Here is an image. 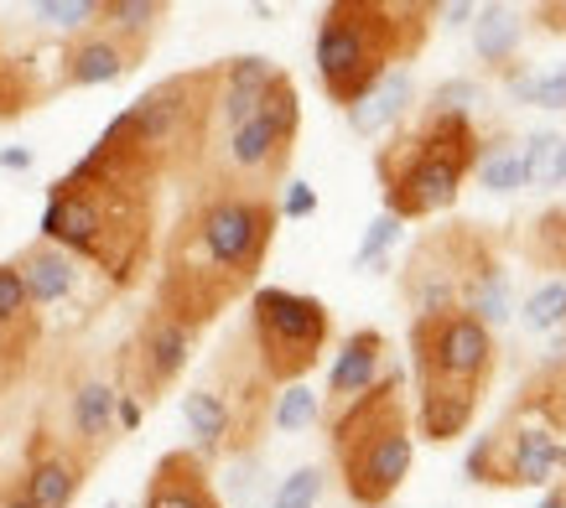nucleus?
I'll return each instance as SVG.
<instances>
[{
	"label": "nucleus",
	"mask_w": 566,
	"mask_h": 508,
	"mask_svg": "<svg viewBox=\"0 0 566 508\" xmlns=\"http://www.w3.org/2000/svg\"><path fill=\"white\" fill-rule=\"evenodd\" d=\"M275 229H281L275 198L203 182L182 187V208L156 250L151 306L192 332H208L234 301L255 296Z\"/></svg>",
	"instance_id": "f257e3e1"
},
{
	"label": "nucleus",
	"mask_w": 566,
	"mask_h": 508,
	"mask_svg": "<svg viewBox=\"0 0 566 508\" xmlns=\"http://www.w3.org/2000/svg\"><path fill=\"white\" fill-rule=\"evenodd\" d=\"M161 192L167 187L151 171H140L130 156L94 140L48 187L36 239L69 250L115 296H125L146 281V271L156 265V250H161Z\"/></svg>",
	"instance_id": "f03ea898"
},
{
	"label": "nucleus",
	"mask_w": 566,
	"mask_h": 508,
	"mask_svg": "<svg viewBox=\"0 0 566 508\" xmlns=\"http://www.w3.org/2000/svg\"><path fill=\"white\" fill-rule=\"evenodd\" d=\"M431 27H437L431 0H333L312 36L323 94L338 109H354L379 78L411 68Z\"/></svg>",
	"instance_id": "7ed1b4c3"
},
{
	"label": "nucleus",
	"mask_w": 566,
	"mask_h": 508,
	"mask_svg": "<svg viewBox=\"0 0 566 508\" xmlns=\"http://www.w3.org/2000/svg\"><path fill=\"white\" fill-rule=\"evenodd\" d=\"M411 373H416V431L427 441H458L479 421L499 373V338L468 311L411 317Z\"/></svg>",
	"instance_id": "20e7f679"
},
{
	"label": "nucleus",
	"mask_w": 566,
	"mask_h": 508,
	"mask_svg": "<svg viewBox=\"0 0 566 508\" xmlns=\"http://www.w3.org/2000/svg\"><path fill=\"white\" fill-rule=\"evenodd\" d=\"M219 115V63L172 73L130 99L120 115L104 125V146L130 156L140 171H151L161 187H188L203 171L208 140Z\"/></svg>",
	"instance_id": "39448f33"
},
{
	"label": "nucleus",
	"mask_w": 566,
	"mask_h": 508,
	"mask_svg": "<svg viewBox=\"0 0 566 508\" xmlns=\"http://www.w3.org/2000/svg\"><path fill=\"white\" fill-rule=\"evenodd\" d=\"M400 301L411 317L468 311L483 327H499L515 311V286L489 223H437L411 244L400 265Z\"/></svg>",
	"instance_id": "423d86ee"
},
{
	"label": "nucleus",
	"mask_w": 566,
	"mask_h": 508,
	"mask_svg": "<svg viewBox=\"0 0 566 508\" xmlns=\"http://www.w3.org/2000/svg\"><path fill=\"white\" fill-rule=\"evenodd\" d=\"M483 151V130L473 115H421L411 125H395L390 140L375 151V182L385 198V213L395 223L437 219L463 198V182L473 177Z\"/></svg>",
	"instance_id": "0eeeda50"
},
{
	"label": "nucleus",
	"mask_w": 566,
	"mask_h": 508,
	"mask_svg": "<svg viewBox=\"0 0 566 508\" xmlns=\"http://www.w3.org/2000/svg\"><path fill=\"white\" fill-rule=\"evenodd\" d=\"M327 452H333L338 483H344L354 508L395 504V493L411 477L416 462L406 373L390 369L369 394H359L348 410H338L327 421Z\"/></svg>",
	"instance_id": "6e6552de"
},
{
	"label": "nucleus",
	"mask_w": 566,
	"mask_h": 508,
	"mask_svg": "<svg viewBox=\"0 0 566 508\" xmlns=\"http://www.w3.org/2000/svg\"><path fill=\"white\" fill-rule=\"evenodd\" d=\"M296 136H302V94H296L292 73L281 68L255 115L229 125V130H213L203 171L188 187L203 182V187H234V192L275 198L286 187V171H292Z\"/></svg>",
	"instance_id": "1a4fd4ad"
},
{
	"label": "nucleus",
	"mask_w": 566,
	"mask_h": 508,
	"mask_svg": "<svg viewBox=\"0 0 566 508\" xmlns=\"http://www.w3.org/2000/svg\"><path fill=\"white\" fill-rule=\"evenodd\" d=\"M244 332H250L255 363L271 379V390H286V384H307V373L327 353L333 311L317 296H302V290L255 286L250 311H244Z\"/></svg>",
	"instance_id": "9d476101"
},
{
	"label": "nucleus",
	"mask_w": 566,
	"mask_h": 508,
	"mask_svg": "<svg viewBox=\"0 0 566 508\" xmlns=\"http://www.w3.org/2000/svg\"><path fill=\"white\" fill-rule=\"evenodd\" d=\"M198 338L203 332H192V327L172 322L167 311L146 306L136 317V327H130V338L115 348V363H109L120 400H130L140 410H156L182 384V373H188L192 353H198Z\"/></svg>",
	"instance_id": "9b49d317"
},
{
	"label": "nucleus",
	"mask_w": 566,
	"mask_h": 508,
	"mask_svg": "<svg viewBox=\"0 0 566 508\" xmlns=\"http://www.w3.org/2000/svg\"><path fill=\"white\" fill-rule=\"evenodd\" d=\"M463 473L479 488H551L566 477V441L546 425L504 415L489 436L468 446Z\"/></svg>",
	"instance_id": "f8f14e48"
},
{
	"label": "nucleus",
	"mask_w": 566,
	"mask_h": 508,
	"mask_svg": "<svg viewBox=\"0 0 566 508\" xmlns=\"http://www.w3.org/2000/svg\"><path fill=\"white\" fill-rule=\"evenodd\" d=\"M42 421L99 467L115 452V441H120V390H115V373L88 363V358H73L63 369V379H57V394L42 405Z\"/></svg>",
	"instance_id": "ddd939ff"
},
{
	"label": "nucleus",
	"mask_w": 566,
	"mask_h": 508,
	"mask_svg": "<svg viewBox=\"0 0 566 508\" xmlns=\"http://www.w3.org/2000/svg\"><path fill=\"white\" fill-rule=\"evenodd\" d=\"M11 271L21 275V286L32 296L42 327H52V317H69L73 327H84L99 317L104 301H115V290L104 286L99 275L78 265L69 250H57L48 239H32L11 254Z\"/></svg>",
	"instance_id": "4468645a"
},
{
	"label": "nucleus",
	"mask_w": 566,
	"mask_h": 508,
	"mask_svg": "<svg viewBox=\"0 0 566 508\" xmlns=\"http://www.w3.org/2000/svg\"><path fill=\"white\" fill-rule=\"evenodd\" d=\"M88 473H94V462L36 415L32 431H27V446H21V467H17L27 504L32 508H73L88 483Z\"/></svg>",
	"instance_id": "2eb2a0df"
},
{
	"label": "nucleus",
	"mask_w": 566,
	"mask_h": 508,
	"mask_svg": "<svg viewBox=\"0 0 566 508\" xmlns=\"http://www.w3.org/2000/svg\"><path fill=\"white\" fill-rule=\"evenodd\" d=\"M146 52L140 42H125V36L104 32L99 21L88 27V32L69 36L63 52H57V78H52V94L57 88H104V84H120L125 73H136L146 63Z\"/></svg>",
	"instance_id": "dca6fc26"
},
{
	"label": "nucleus",
	"mask_w": 566,
	"mask_h": 508,
	"mask_svg": "<svg viewBox=\"0 0 566 508\" xmlns=\"http://www.w3.org/2000/svg\"><path fill=\"white\" fill-rule=\"evenodd\" d=\"M390 338L379 332V327H359V332H348L344 348H338V358H333V369H327V394L317 400L323 405V415L317 421H333L338 410H348L359 394H369L390 373Z\"/></svg>",
	"instance_id": "f3484780"
},
{
	"label": "nucleus",
	"mask_w": 566,
	"mask_h": 508,
	"mask_svg": "<svg viewBox=\"0 0 566 508\" xmlns=\"http://www.w3.org/2000/svg\"><path fill=\"white\" fill-rule=\"evenodd\" d=\"M140 508H229V504L213 488V467L192 446H177L167 457H156Z\"/></svg>",
	"instance_id": "a211bd4d"
},
{
	"label": "nucleus",
	"mask_w": 566,
	"mask_h": 508,
	"mask_svg": "<svg viewBox=\"0 0 566 508\" xmlns=\"http://www.w3.org/2000/svg\"><path fill=\"white\" fill-rule=\"evenodd\" d=\"M411 99H416L411 68H395L390 78H379V84L369 88L354 109H344V115H348V125H354V136H385V130H395V125L406 119Z\"/></svg>",
	"instance_id": "6ab92c4d"
},
{
	"label": "nucleus",
	"mask_w": 566,
	"mask_h": 508,
	"mask_svg": "<svg viewBox=\"0 0 566 508\" xmlns=\"http://www.w3.org/2000/svg\"><path fill=\"white\" fill-rule=\"evenodd\" d=\"M515 244L531 271L551 275V281H566V203H551L531 223H520Z\"/></svg>",
	"instance_id": "aec40b11"
},
{
	"label": "nucleus",
	"mask_w": 566,
	"mask_h": 508,
	"mask_svg": "<svg viewBox=\"0 0 566 508\" xmlns=\"http://www.w3.org/2000/svg\"><path fill=\"white\" fill-rule=\"evenodd\" d=\"M0 338L11 342L21 358H36L42 338H48V327L36 317L32 296L21 286V275L11 271V260H0Z\"/></svg>",
	"instance_id": "412c9836"
},
{
	"label": "nucleus",
	"mask_w": 566,
	"mask_h": 508,
	"mask_svg": "<svg viewBox=\"0 0 566 508\" xmlns=\"http://www.w3.org/2000/svg\"><path fill=\"white\" fill-rule=\"evenodd\" d=\"M473 52L489 68H510L520 52V17L510 6H479L473 11Z\"/></svg>",
	"instance_id": "4be33fe9"
},
{
	"label": "nucleus",
	"mask_w": 566,
	"mask_h": 508,
	"mask_svg": "<svg viewBox=\"0 0 566 508\" xmlns=\"http://www.w3.org/2000/svg\"><path fill=\"white\" fill-rule=\"evenodd\" d=\"M167 17H172L167 0H99V27L104 32L125 36V42H140V47H151Z\"/></svg>",
	"instance_id": "5701e85b"
},
{
	"label": "nucleus",
	"mask_w": 566,
	"mask_h": 508,
	"mask_svg": "<svg viewBox=\"0 0 566 508\" xmlns=\"http://www.w3.org/2000/svg\"><path fill=\"white\" fill-rule=\"evenodd\" d=\"M52 88L36 78V68L27 57H11V52L0 47V119H21L27 109L48 99Z\"/></svg>",
	"instance_id": "b1692460"
},
{
	"label": "nucleus",
	"mask_w": 566,
	"mask_h": 508,
	"mask_svg": "<svg viewBox=\"0 0 566 508\" xmlns=\"http://www.w3.org/2000/svg\"><path fill=\"white\" fill-rule=\"evenodd\" d=\"M504 84L515 94L520 104H541V109H566V68H551V73H531V68H499Z\"/></svg>",
	"instance_id": "393cba45"
},
{
	"label": "nucleus",
	"mask_w": 566,
	"mask_h": 508,
	"mask_svg": "<svg viewBox=\"0 0 566 508\" xmlns=\"http://www.w3.org/2000/svg\"><path fill=\"white\" fill-rule=\"evenodd\" d=\"M479 187H489V192H515L520 187V146L510 136L499 140H483L479 151Z\"/></svg>",
	"instance_id": "a878e982"
},
{
	"label": "nucleus",
	"mask_w": 566,
	"mask_h": 508,
	"mask_svg": "<svg viewBox=\"0 0 566 508\" xmlns=\"http://www.w3.org/2000/svg\"><path fill=\"white\" fill-rule=\"evenodd\" d=\"M556 156H562V136L556 130H535L520 146V187H556Z\"/></svg>",
	"instance_id": "bb28decb"
},
{
	"label": "nucleus",
	"mask_w": 566,
	"mask_h": 508,
	"mask_svg": "<svg viewBox=\"0 0 566 508\" xmlns=\"http://www.w3.org/2000/svg\"><path fill=\"white\" fill-rule=\"evenodd\" d=\"M32 17H36V27H52V32H63V36H78V32H88V27L99 21V0H36Z\"/></svg>",
	"instance_id": "cd10ccee"
},
{
	"label": "nucleus",
	"mask_w": 566,
	"mask_h": 508,
	"mask_svg": "<svg viewBox=\"0 0 566 508\" xmlns=\"http://www.w3.org/2000/svg\"><path fill=\"white\" fill-rule=\"evenodd\" d=\"M317 415H323V405H317V394H312L307 384H286L271 405V425L281 431V436H296V431L317 425Z\"/></svg>",
	"instance_id": "c85d7f7f"
},
{
	"label": "nucleus",
	"mask_w": 566,
	"mask_h": 508,
	"mask_svg": "<svg viewBox=\"0 0 566 508\" xmlns=\"http://www.w3.org/2000/svg\"><path fill=\"white\" fill-rule=\"evenodd\" d=\"M520 322L531 327V332H556V327H566V281H546V286H535L531 296H525Z\"/></svg>",
	"instance_id": "c756f323"
},
{
	"label": "nucleus",
	"mask_w": 566,
	"mask_h": 508,
	"mask_svg": "<svg viewBox=\"0 0 566 508\" xmlns=\"http://www.w3.org/2000/svg\"><path fill=\"white\" fill-rule=\"evenodd\" d=\"M327 493V473L323 467H296L292 477H281L271 508H317Z\"/></svg>",
	"instance_id": "7c9ffc66"
},
{
	"label": "nucleus",
	"mask_w": 566,
	"mask_h": 508,
	"mask_svg": "<svg viewBox=\"0 0 566 508\" xmlns=\"http://www.w3.org/2000/svg\"><path fill=\"white\" fill-rule=\"evenodd\" d=\"M479 99H483V88L473 78H447V84L431 88L427 109L431 115H468V104H479Z\"/></svg>",
	"instance_id": "2f4dec72"
},
{
	"label": "nucleus",
	"mask_w": 566,
	"mask_h": 508,
	"mask_svg": "<svg viewBox=\"0 0 566 508\" xmlns=\"http://www.w3.org/2000/svg\"><path fill=\"white\" fill-rule=\"evenodd\" d=\"M395 234H400V223H395L390 213H379V219L369 223V234H364V244L354 250V271H375L379 260H385V250L395 244Z\"/></svg>",
	"instance_id": "473e14b6"
},
{
	"label": "nucleus",
	"mask_w": 566,
	"mask_h": 508,
	"mask_svg": "<svg viewBox=\"0 0 566 508\" xmlns=\"http://www.w3.org/2000/svg\"><path fill=\"white\" fill-rule=\"evenodd\" d=\"M275 213H281V219H312V213H317V192H312L307 182H286L281 198H275Z\"/></svg>",
	"instance_id": "72a5a7b5"
},
{
	"label": "nucleus",
	"mask_w": 566,
	"mask_h": 508,
	"mask_svg": "<svg viewBox=\"0 0 566 508\" xmlns=\"http://www.w3.org/2000/svg\"><path fill=\"white\" fill-rule=\"evenodd\" d=\"M535 27L551 36H566V0H546V6H535Z\"/></svg>",
	"instance_id": "f704fd0d"
},
{
	"label": "nucleus",
	"mask_w": 566,
	"mask_h": 508,
	"mask_svg": "<svg viewBox=\"0 0 566 508\" xmlns=\"http://www.w3.org/2000/svg\"><path fill=\"white\" fill-rule=\"evenodd\" d=\"M0 508H32L27 504V493H21V477H0Z\"/></svg>",
	"instance_id": "c9c22d12"
},
{
	"label": "nucleus",
	"mask_w": 566,
	"mask_h": 508,
	"mask_svg": "<svg viewBox=\"0 0 566 508\" xmlns=\"http://www.w3.org/2000/svg\"><path fill=\"white\" fill-rule=\"evenodd\" d=\"M473 11H479V6H437L442 27H468V21H473Z\"/></svg>",
	"instance_id": "e433bc0d"
},
{
	"label": "nucleus",
	"mask_w": 566,
	"mask_h": 508,
	"mask_svg": "<svg viewBox=\"0 0 566 508\" xmlns=\"http://www.w3.org/2000/svg\"><path fill=\"white\" fill-rule=\"evenodd\" d=\"M0 167H6V171H27V167H32V151H27V146H6V151H0Z\"/></svg>",
	"instance_id": "4c0bfd02"
},
{
	"label": "nucleus",
	"mask_w": 566,
	"mask_h": 508,
	"mask_svg": "<svg viewBox=\"0 0 566 508\" xmlns=\"http://www.w3.org/2000/svg\"><path fill=\"white\" fill-rule=\"evenodd\" d=\"M17 384H21V373H11L6 363H0V405L11 400V390H17Z\"/></svg>",
	"instance_id": "58836bf2"
},
{
	"label": "nucleus",
	"mask_w": 566,
	"mask_h": 508,
	"mask_svg": "<svg viewBox=\"0 0 566 508\" xmlns=\"http://www.w3.org/2000/svg\"><path fill=\"white\" fill-rule=\"evenodd\" d=\"M541 508H566V477H562V488L551 493V498H546V504H541Z\"/></svg>",
	"instance_id": "ea45409f"
},
{
	"label": "nucleus",
	"mask_w": 566,
	"mask_h": 508,
	"mask_svg": "<svg viewBox=\"0 0 566 508\" xmlns=\"http://www.w3.org/2000/svg\"><path fill=\"white\" fill-rule=\"evenodd\" d=\"M556 187H566V140H562V156H556Z\"/></svg>",
	"instance_id": "a19ab883"
},
{
	"label": "nucleus",
	"mask_w": 566,
	"mask_h": 508,
	"mask_svg": "<svg viewBox=\"0 0 566 508\" xmlns=\"http://www.w3.org/2000/svg\"><path fill=\"white\" fill-rule=\"evenodd\" d=\"M562 332H566V327H562ZM556 348H566V338H562V342H556Z\"/></svg>",
	"instance_id": "79ce46f5"
},
{
	"label": "nucleus",
	"mask_w": 566,
	"mask_h": 508,
	"mask_svg": "<svg viewBox=\"0 0 566 508\" xmlns=\"http://www.w3.org/2000/svg\"><path fill=\"white\" fill-rule=\"evenodd\" d=\"M385 508H395V504H385Z\"/></svg>",
	"instance_id": "37998d69"
}]
</instances>
